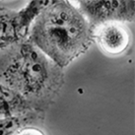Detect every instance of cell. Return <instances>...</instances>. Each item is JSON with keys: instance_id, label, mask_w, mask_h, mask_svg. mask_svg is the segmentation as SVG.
<instances>
[{"instance_id": "ba28073f", "label": "cell", "mask_w": 135, "mask_h": 135, "mask_svg": "<svg viewBox=\"0 0 135 135\" xmlns=\"http://www.w3.org/2000/svg\"><path fill=\"white\" fill-rule=\"evenodd\" d=\"M16 135H46L38 126H28L21 129Z\"/></svg>"}, {"instance_id": "52a82bcc", "label": "cell", "mask_w": 135, "mask_h": 135, "mask_svg": "<svg viewBox=\"0 0 135 135\" xmlns=\"http://www.w3.org/2000/svg\"><path fill=\"white\" fill-rule=\"evenodd\" d=\"M31 112L35 110L31 109L21 98L0 85V117L18 115Z\"/></svg>"}, {"instance_id": "3957f363", "label": "cell", "mask_w": 135, "mask_h": 135, "mask_svg": "<svg viewBox=\"0 0 135 135\" xmlns=\"http://www.w3.org/2000/svg\"><path fill=\"white\" fill-rule=\"evenodd\" d=\"M79 11L92 28L108 22L130 23L134 21V1H76Z\"/></svg>"}, {"instance_id": "5b68a950", "label": "cell", "mask_w": 135, "mask_h": 135, "mask_svg": "<svg viewBox=\"0 0 135 135\" xmlns=\"http://www.w3.org/2000/svg\"><path fill=\"white\" fill-rule=\"evenodd\" d=\"M29 29L23 25L19 11L0 7V50L28 38Z\"/></svg>"}, {"instance_id": "6da1fadb", "label": "cell", "mask_w": 135, "mask_h": 135, "mask_svg": "<svg viewBox=\"0 0 135 135\" xmlns=\"http://www.w3.org/2000/svg\"><path fill=\"white\" fill-rule=\"evenodd\" d=\"M65 82L63 69L28 38L0 50V85L41 114L54 104Z\"/></svg>"}, {"instance_id": "277c9868", "label": "cell", "mask_w": 135, "mask_h": 135, "mask_svg": "<svg viewBox=\"0 0 135 135\" xmlns=\"http://www.w3.org/2000/svg\"><path fill=\"white\" fill-rule=\"evenodd\" d=\"M93 40L105 54L118 56L129 47L131 31L126 23H104L93 28Z\"/></svg>"}, {"instance_id": "8992f818", "label": "cell", "mask_w": 135, "mask_h": 135, "mask_svg": "<svg viewBox=\"0 0 135 135\" xmlns=\"http://www.w3.org/2000/svg\"><path fill=\"white\" fill-rule=\"evenodd\" d=\"M45 114L31 112L18 115L0 117V135H16L28 126H38L45 120Z\"/></svg>"}, {"instance_id": "7a4b0ae2", "label": "cell", "mask_w": 135, "mask_h": 135, "mask_svg": "<svg viewBox=\"0 0 135 135\" xmlns=\"http://www.w3.org/2000/svg\"><path fill=\"white\" fill-rule=\"evenodd\" d=\"M28 40L61 69L94 44L93 28L70 1H49L34 20Z\"/></svg>"}]
</instances>
